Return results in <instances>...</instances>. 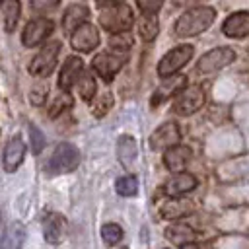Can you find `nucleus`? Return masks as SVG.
Masks as SVG:
<instances>
[{
    "label": "nucleus",
    "instance_id": "f257e3e1",
    "mask_svg": "<svg viewBox=\"0 0 249 249\" xmlns=\"http://www.w3.org/2000/svg\"><path fill=\"white\" fill-rule=\"evenodd\" d=\"M214 8L210 6H195L187 12H183L175 21V35L177 37H195L202 31H206L214 21Z\"/></svg>",
    "mask_w": 249,
    "mask_h": 249
},
{
    "label": "nucleus",
    "instance_id": "f03ea898",
    "mask_svg": "<svg viewBox=\"0 0 249 249\" xmlns=\"http://www.w3.org/2000/svg\"><path fill=\"white\" fill-rule=\"evenodd\" d=\"M99 23L111 35L126 33L132 27V23H134V16H132V10H130L128 4H124L121 0H115L113 6H107V8L101 10Z\"/></svg>",
    "mask_w": 249,
    "mask_h": 249
},
{
    "label": "nucleus",
    "instance_id": "7ed1b4c3",
    "mask_svg": "<svg viewBox=\"0 0 249 249\" xmlns=\"http://www.w3.org/2000/svg\"><path fill=\"white\" fill-rule=\"evenodd\" d=\"M80 165V152L74 144L70 142H60L54 152L51 154L49 161L45 163V173L49 175H60V173H70Z\"/></svg>",
    "mask_w": 249,
    "mask_h": 249
},
{
    "label": "nucleus",
    "instance_id": "20e7f679",
    "mask_svg": "<svg viewBox=\"0 0 249 249\" xmlns=\"http://www.w3.org/2000/svg\"><path fill=\"white\" fill-rule=\"evenodd\" d=\"M206 93L200 86H187L183 88L171 101V109L177 115H193L204 105Z\"/></svg>",
    "mask_w": 249,
    "mask_h": 249
},
{
    "label": "nucleus",
    "instance_id": "39448f33",
    "mask_svg": "<svg viewBox=\"0 0 249 249\" xmlns=\"http://www.w3.org/2000/svg\"><path fill=\"white\" fill-rule=\"evenodd\" d=\"M58 53H60V41H51V43H47V45L33 56V60L29 62V72H31L33 76H39V78L49 76V74L54 70V66H56Z\"/></svg>",
    "mask_w": 249,
    "mask_h": 249
},
{
    "label": "nucleus",
    "instance_id": "423d86ee",
    "mask_svg": "<svg viewBox=\"0 0 249 249\" xmlns=\"http://www.w3.org/2000/svg\"><path fill=\"white\" fill-rule=\"evenodd\" d=\"M193 53L195 49L191 45H179L175 49H171L169 53H165L158 64V74L161 78H167V76H173L175 72H179L191 58H193Z\"/></svg>",
    "mask_w": 249,
    "mask_h": 249
},
{
    "label": "nucleus",
    "instance_id": "0eeeda50",
    "mask_svg": "<svg viewBox=\"0 0 249 249\" xmlns=\"http://www.w3.org/2000/svg\"><path fill=\"white\" fill-rule=\"evenodd\" d=\"M124 60H126V56L123 53H99L93 56L91 68L109 84L117 76V72L123 68Z\"/></svg>",
    "mask_w": 249,
    "mask_h": 249
},
{
    "label": "nucleus",
    "instance_id": "6e6552de",
    "mask_svg": "<svg viewBox=\"0 0 249 249\" xmlns=\"http://www.w3.org/2000/svg\"><path fill=\"white\" fill-rule=\"evenodd\" d=\"M54 29V23L53 19L49 18H35L31 21H27V25L23 27V33H21V43L25 47H37L41 45Z\"/></svg>",
    "mask_w": 249,
    "mask_h": 249
},
{
    "label": "nucleus",
    "instance_id": "1a4fd4ad",
    "mask_svg": "<svg viewBox=\"0 0 249 249\" xmlns=\"http://www.w3.org/2000/svg\"><path fill=\"white\" fill-rule=\"evenodd\" d=\"M233 60H235L233 49H230V47H218V49H212V51L204 53L200 56L196 68H198V72L208 74V72H216V70L231 64Z\"/></svg>",
    "mask_w": 249,
    "mask_h": 249
},
{
    "label": "nucleus",
    "instance_id": "9d476101",
    "mask_svg": "<svg viewBox=\"0 0 249 249\" xmlns=\"http://www.w3.org/2000/svg\"><path fill=\"white\" fill-rule=\"evenodd\" d=\"M181 132L175 123H163L158 126L150 136V148L152 150H169L179 144Z\"/></svg>",
    "mask_w": 249,
    "mask_h": 249
},
{
    "label": "nucleus",
    "instance_id": "9b49d317",
    "mask_svg": "<svg viewBox=\"0 0 249 249\" xmlns=\"http://www.w3.org/2000/svg\"><path fill=\"white\" fill-rule=\"evenodd\" d=\"M70 43H72V49H76L80 53H89L99 45V31H97V27L93 23L88 21V23L80 25L72 33Z\"/></svg>",
    "mask_w": 249,
    "mask_h": 249
},
{
    "label": "nucleus",
    "instance_id": "f8f14e48",
    "mask_svg": "<svg viewBox=\"0 0 249 249\" xmlns=\"http://www.w3.org/2000/svg\"><path fill=\"white\" fill-rule=\"evenodd\" d=\"M66 218L58 212H49L45 218H43V235H45V241L56 245L64 239L66 235Z\"/></svg>",
    "mask_w": 249,
    "mask_h": 249
},
{
    "label": "nucleus",
    "instance_id": "ddd939ff",
    "mask_svg": "<svg viewBox=\"0 0 249 249\" xmlns=\"http://www.w3.org/2000/svg\"><path fill=\"white\" fill-rule=\"evenodd\" d=\"M195 187H196V177H195L193 173H185V171H183V173L171 175V177L165 181L163 193H165L167 196H171V198H179L181 195L191 193Z\"/></svg>",
    "mask_w": 249,
    "mask_h": 249
},
{
    "label": "nucleus",
    "instance_id": "4468645a",
    "mask_svg": "<svg viewBox=\"0 0 249 249\" xmlns=\"http://www.w3.org/2000/svg\"><path fill=\"white\" fill-rule=\"evenodd\" d=\"M82 72H84V62L78 56H68L62 64L60 74H58V88L68 93V89L78 84Z\"/></svg>",
    "mask_w": 249,
    "mask_h": 249
},
{
    "label": "nucleus",
    "instance_id": "2eb2a0df",
    "mask_svg": "<svg viewBox=\"0 0 249 249\" xmlns=\"http://www.w3.org/2000/svg\"><path fill=\"white\" fill-rule=\"evenodd\" d=\"M23 156H25V144L19 136H14L10 138V142L6 144L4 148V156H2V165L8 173H14L19 163L23 161Z\"/></svg>",
    "mask_w": 249,
    "mask_h": 249
},
{
    "label": "nucleus",
    "instance_id": "dca6fc26",
    "mask_svg": "<svg viewBox=\"0 0 249 249\" xmlns=\"http://www.w3.org/2000/svg\"><path fill=\"white\" fill-rule=\"evenodd\" d=\"M222 33L228 37H247L249 35V12H233L222 23Z\"/></svg>",
    "mask_w": 249,
    "mask_h": 249
},
{
    "label": "nucleus",
    "instance_id": "f3484780",
    "mask_svg": "<svg viewBox=\"0 0 249 249\" xmlns=\"http://www.w3.org/2000/svg\"><path fill=\"white\" fill-rule=\"evenodd\" d=\"M189 160H191V148L181 146V144L165 150V154H163V165L171 173H183V169L187 167Z\"/></svg>",
    "mask_w": 249,
    "mask_h": 249
},
{
    "label": "nucleus",
    "instance_id": "a211bd4d",
    "mask_svg": "<svg viewBox=\"0 0 249 249\" xmlns=\"http://www.w3.org/2000/svg\"><path fill=\"white\" fill-rule=\"evenodd\" d=\"M88 16H89V10H88L86 4H72V6H68L64 16H62V29L72 35L80 25L88 23L86 21Z\"/></svg>",
    "mask_w": 249,
    "mask_h": 249
},
{
    "label": "nucleus",
    "instance_id": "6ab92c4d",
    "mask_svg": "<svg viewBox=\"0 0 249 249\" xmlns=\"http://www.w3.org/2000/svg\"><path fill=\"white\" fill-rule=\"evenodd\" d=\"M189 212H193V202L187 198H171V200L163 202L160 208V216L163 220H179V218L187 216Z\"/></svg>",
    "mask_w": 249,
    "mask_h": 249
},
{
    "label": "nucleus",
    "instance_id": "aec40b11",
    "mask_svg": "<svg viewBox=\"0 0 249 249\" xmlns=\"http://www.w3.org/2000/svg\"><path fill=\"white\" fill-rule=\"evenodd\" d=\"M25 241V228L19 222H14L6 226V230L0 235V249H21Z\"/></svg>",
    "mask_w": 249,
    "mask_h": 249
},
{
    "label": "nucleus",
    "instance_id": "412c9836",
    "mask_svg": "<svg viewBox=\"0 0 249 249\" xmlns=\"http://www.w3.org/2000/svg\"><path fill=\"white\" fill-rule=\"evenodd\" d=\"M183 88H187V78H185V76H177V78L165 80V82L158 88V91H154L152 105H160L165 97H169V95H177Z\"/></svg>",
    "mask_w": 249,
    "mask_h": 249
},
{
    "label": "nucleus",
    "instance_id": "4be33fe9",
    "mask_svg": "<svg viewBox=\"0 0 249 249\" xmlns=\"http://www.w3.org/2000/svg\"><path fill=\"white\" fill-rule=\"evenodd\" d=\"M195 230L189 228L187 224H181V222H175L171 224L167 230H165V237L177 245H187V243H195Z\"/></svg>",
    "mask_w": 249,
    "mask_h": 249
},
{
    "label": "nucleus",
    "instance_id": "5701e85b",
    "mask_svg": "<svg viewBox=\"0 0 249 249\" xmlns=\"http://www.w3.org/2000/svg\"><path fill=\"white\" fill-rule=\"evenodd\" d=\"M136 152H138V146L134 142V138L130 134H123L119 138V144H117V156L121 160L123 165H132L134 158H136Z\"/></svg>",
    "mask_w": 249,
    "mask_h": 249
},
{
    "label": "nucleus",
    "instance_id": "b1692460",
    "mask_svg": "<svg viewBox=\"0 0 249 249\" xmlns=\"http://www.w3.org/2000/svg\"><path fill=\"white\" fill-rule=\"evenodd\" d=\"M2 14H4V29L8 33H12L18 25V18H19V2L16 0H6L2 4Z\"/></svg>",
    "mask_w": 249,
    "mask_h": 249
},
{
    "label": "nucleus",
    "instance_id": "393cba45",
    "mask_svg": "<svg viewBox=\"0 0 249 249\" xmlns=\"http://www.w3.org/2000/svg\"><path fill=\"white\" fill-rule=\"evenodd\" d=\"M158 31H160V25H158V18H156V16H144V18L140 19V23H138V33H140V37H142L146 43L154 41V39L158 37Z\"/></svg>",
    "mask_w": 249,
    "mask_h": 249
},
{
    "label": "nucleus",
    "instance_id": "a878e982",
    "mask_svg": "<svg viewBox=\"0 0 249 249\" xmlns=\"http://www.w3.org/2000/svg\"><path fill=\"white\" fill-rule=\"evenodd\" d=\"M76 86H78V91H80V95H82L84 101H89L95 95L97 86H95V78H93L91 72H82V76H80V80H78Z\"/></svg>",
    "mask_w": 249,
    "mask_h": 249
},
{
    "label": "nucleus",
    "instance_id": "bb28decb",
    "mask_svg": "<svg viewBox=\"0 0 249 249\" xmlns=\"http://www.w3.org/2000/svg\"><path fill=\"white\" fill-rule=\"evenodd\" d=\"M115 189L121 196H134L138 193V179L136 175H123L117 179Z\"/></svg>",
    "mask_w": 249,
    "mask_h": 249
},
{
    "label": "nucleus",
    "instance_id": "cd10ccee",
    "mask_svg": "<svg viewBox=\"0 0 249 249\" xmlns=\"http://www.w3.org/2000/svg\"><path fill=\"white\" fill-rule=\"evenodd\" d=\"M72 105H74L72 95H70V93H66V91H62V93H58V95L54 97V101H53V105H51V113H49V117H51V119H54L56 115H60V113H64V111H68Z\"/></svg>",
    "mask_w": 249,
    "mask_h": 249
},
{
    "label": "nucleus",
    "instance_id": "c85d7f7f",
    "mask_svg": "<svg viewBox=\"0 0 249 249\" xmlns=\"http://www.w3.org/2000/svg\"><path fill=\"white\" fill-rule=\"evenodd\" d=\"M101 237H103V241L109 247H113V245H117L123 239V228L119 224H113V222L111 224H105L101 228Z\"/></svg>",
    "mask_w": 249,
    "mask_h": 249
},
{
    "label": "nucleus",
    "instance_id": "c756f323",
    "mask_svg": "<svg viewBox=\"0 0 249 249\" xmlns=\"http://www.w3.org/2000/svg\"><path fill=\"white\" fill-rule=\"evenodd\" d=\"M111 105H113V93L105 91V93H101V95H97V97L93 99L91 113H93L95 117H103V115L111 109Z\"/></svg>",
    "mask_w": 249,
    "mask_h": 249
},
{
    "label": "nucleus",
    "instance_id": "7c9ffc66",
    "mask_svg": "<svg viewBox=\"0 0 249 249\" xmlns=\"http://www.w3.org/2000/svg\"><path fill=\"white\" fill-rule=\"evenodd\" d=\"M109 45H111V49H115L117 53H123V51H126V49L132 47V37H130L128 31H126V33H117V35H111V37H109Z\"/></svg>",
    "mask_w": 249,
    "mask_h": 249
},
{
    "label": "nucleus",
    "instance_id": "2f4dec72",
    "mask_svg": "<svg viewBox=\"0 0 249 249\" xmlns=\"http://www.w3.org/2000/svg\"><path fill=\"white\" fill-rule=\"evenodd\" d=\"M29 134H31V148H33V154H39V152L43 150V146H45V136H43V132H41L37 126H33V124H31V128H29Z\"/></svg>",
    "mask_w": 249,
    "mask_h": 249
},
{
    "label": "nucleus",
    "instance_id": "473e14b6",
    "mask_svg": "<svg viewBox=\"0 0 249 249\" xmlns=\"http://www.w3.org/2000/svg\"><path fill=\"white\" fill-rule=\"evenodd\" d=\"M138 8L144 16H156V12H160L161 2L160 0H138Z\"/></svg>",
    "mask_w": 249,
    "mask_h": 249
},
{
    "label": "nucleus",
    "instance_id": "72a5a7b5",
    "mask_svg": "<svg viewBox=\"0 0 249 249\" xmlns=\"http://www.w3.org/2000/svg\"><path fill=\"white\" fill-rule=\"evenodd\" d=\"M47 91H49V86L47 84H37L33 89H31V103H35V105H41L43 101H45V95H47Z\"/></svg>",
    "mask_w": 249,
    "mask_h": 249
},
{
    "label": "nucleus",
    "instance_id": "f704fd0d",
    "mask_svg": "<svg viewBox=\"0 0 249 249\" xmlns=\"http://www.w3.org/2000/svg\"><path fill=\"white\" fill-rule=\"evenodd\" d=\"M181 249H198V245H196V243H187V245H183Z\"/></svg>",
    "mask_w": 249,
    "mask_h": 249
},
{
    "label": "nucleus",
    "instance_id": "c9c22d12",
    "mask_svg": "<svg viewBox=\"0 0 249 249\" xmlns=\"http://www.w3.org/2000/svg\"><path fill=\"white\" fill-rule=\"evenodd\" d=\"M121 249H126V247H121Z\"/></svg>",
    "mask_w": 249,
    "mask_h": 249
}]
</instances>
